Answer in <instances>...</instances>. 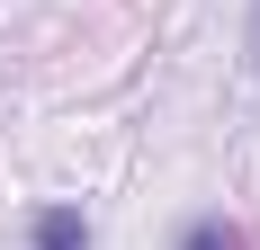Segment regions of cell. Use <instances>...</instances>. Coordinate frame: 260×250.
<instances>
[{"mask_svg":"<svg viewBox=\"0 0 260 250\" xmlns=\"http://www.w3.org/2000/svg\"><path fill=\"white\" fill-rule=\"evenodd\" d=\"M27 250H90V215H81V205H36Z\"/></svg>","mask_w":260,"mask_h":250,"instance_id":"1","label":"cell"},{"mask_svg":"<svg viewBox=\"0 0 260 250\" xmlns=\"http://www.w3.org/2000/svg\"><path fill=\"white\" fill-rule=\"evenodd\" d=\"M171 250H251V241H242V224H224V215H188Z\"/></svg>","mask_w":260,"mask_h":250,"instance_id":"2","label":"cell"},{"mask_svg":"<svg viewBox=\"0 0 260 250\" xmlns=\"http://www.w3.org/2000/svg\"><path fill=\"white\" fill-rule=\"evenodd\" d=\"M242 63H251V80H260V9H251V36H242Z\"/></svg>","mask_w":260,"mask_h":250,"instance_id":"3","label":"cell"}]
</instances>
